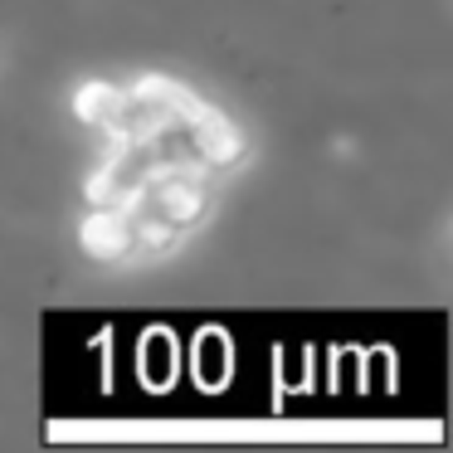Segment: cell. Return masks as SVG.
<instances>
[{
	"mask_svg": "<svg viewBox=\"0 0 453 453\" xmlns=\"http://www.w3.org/2000/svg\"><path fill=\"white\" fill-rule=\"evenodd\" d=\"M83 249L93 258H122L132 254V210L127 205H98L79 229Z\"/></svg>",
	"mask_w": 453,
	"mask_h": 453,
	"instance_id": "cell-2",
	"label": "cell"
},
{
	"mask_svg": "<svg viewBox=\"0 0 453 453\" xmlns=\"http://www.w3.org/2000/svg\"><path fill=\"white\" fill-rule=\"evenodd\" d=\"M180 127L190 132V147H196L200 161H210V166H229V161L244 157V137H239V127L225 118L219 108H210V103H200L196 112H190Z\"/></svg>",
	"mask_w": 453,
	"mask_h": 453,
	"instance_id": "cell-1",
	"label": "cell"
},
{
	"mask_svg": "<svg viewBox=\"0 0 453 453\" xmlns=\"http://www.w3.org/2000/svg\"><path fill=\"white\" fill-rule=\"evenodd\" d=\"M122 98H127V88H112V83H83L79 98H73V112H79V122L108 132L112 122H118V112H122Z\"/></svg>",
	"mask_w": 453,
	"mask_h": 453,
	"instance_id": "cell-3",
	"label": "cell"
}]
</instances>
